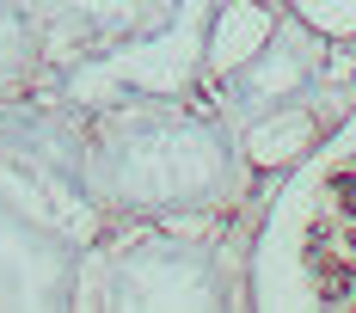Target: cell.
Returning a JSON list of instances; mask_svg holds the SVG:
<instances>
[{
  "label": "cell",
  "mask_w": 356,
  "mask_h": 313,
  "mask_svg": "<svg viewBox=\"0 0 356 313\" xmlns=\"http://www.w3.org/2000/svg\"><path fill=\"white\" fill-rule=\"evenodd\" d=\"M111 221L0 147V307H74L80 264Z\"/></svg>",
  "instance_id": "cell-4"
},
{
  "label": "cell",
  "mask_w": 356,
  "mask_h": 313,
  "mask_svg": "<svg viewBox=\"0 0 356 313\" xmlns=\"http://www.w3.org/2000/svg\"><path fill=\"white\" fill-rule=\"evenodd\" d=\"M80 166L111 227L203 221L246 191L234 129L184 93H117L80 104Z\"/></svg>",
  "instance_id": "cell-1"
},
{
  "label": "cell",
  "mask_w": 356,
  "mask_h": 313,
  "mask_svg": "<svg viewBox=\"0 0 356 313\" xmlns=\"http://www.w3.org/2000/svg\"><path fill=\"white\" fill-rule=\"evenodd\" d=\"M320 136H325V123L314 117L307 99H283V104L258 111V117H246V123L234 129L246 172H289V166H301V160L320 147Z\"/></svg>",
  "instance_id": "cell-8"
},
{
  "label": "cell",
  "mask_w": 356,
  "mask_h": 313,
  "mask_svg": "<svg viewBox=\"0 0 356 313\" xmlns=\"http://www.w3.org/2000/svg\"><path fill=\"white\" fill-rule=\"evenodd\" d=\"M234 301L240 289L227 277L221 246L191 234L184 221L105 227L74 289V307H234Z\"/></svg>",
  "instance_id": "cell-3"
},
{
  "label": "cell",
  "mask_w": 356,
  "mask_h": 313,
  "mask_svg": "<svg viewBox=\"0 0 356 313\" xmlns=\"http://www.w3.org/2000/svg\"><path fill=\"white\" fill-rule=\"evenodd\" d=\"M289 19H301L307 31L325 37H356V0H277Z\"/></svg>",
  "instance_id": "cell-10"
},
{
  "label": "cell",
  "mask_w": 356,
  "mask_h": 313,
  "mask_svg": "<svg viewBox=\"0 0 356 313\" xmlns=\"http://www.w3.org/2000/svg\"><path fill=\"white\" fill-rule=\"evenodd\" d=\"M314 80H320L314 43L301 31V19H283L277 37L252 56L246 68H234L221 80V93H227V104H234L240 123H246V117H258V111H270V104H283V99H307Z\"/></svg>",
  "instance_id": "cell-6"
},
{
  "label": "cell",
  "mask_w": 356,
  "mask_h": 313,
  "mask_svg": "<svg viewBox=\"0 0 356 313\" xmlns=\"http://www.w3.org/2000/svg\"><path fill=\"white\" fill-rule=\"evenodd\" d=\"M31 6L68 31L80 62H92V56H105L117 43H129V37L166 25L178 13V0H31Z\"/></svg>",
  "instance_id": "cell-7"
},
{
  "label": "cell",
  "mask_w": 356,
  "mask_h": 313,
  "mask_svg": "<svg viewBox=\"0 0 356 313\" xmlns=\"http://www.w3.org/2000/svg\"><path fill=\"white\" fill-rule=\"evenodd\" d=\"M277 25H283L277 0H215L209 19H203V74L221 86L234 68H246L277 37Z\"/></svg>",
  "instance_id": "cell-9"
},
{
  "label": "cell",
  "mask_w": 356,
  "mask_h": 313,
  "mask_svg": "<svg viewBox=\"0 0 356 313\" xmlns=\"http://www.w3.org/2000/svg\"><path fill=\"white\" fill-rule=\"evenodd\" d=\"M68 68H80V49L68 43V31L43 19L31 0H0V111L43 86H62Z\"/></svg>",
  "instance_id": "cell-5"
},
{
  "label": "cell",
  "mask_w": 356,
  "mask_h": 313,
  "mask_svg": "<svg viewBox=\"0 0 356 313\" xmlns=\"http://www.w3.org/2000/svg\"><path fill=\"white\" fill-rule=\"evenodd\" d=\"M246 301L258 307H356V111L283 172L252 246Z\"/></svg>",
  "instance_id": "cell-2"
}]
</instances>
